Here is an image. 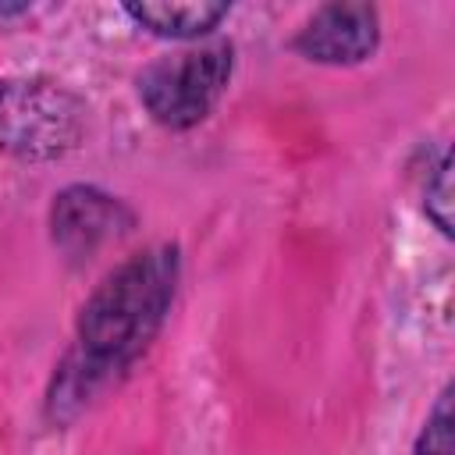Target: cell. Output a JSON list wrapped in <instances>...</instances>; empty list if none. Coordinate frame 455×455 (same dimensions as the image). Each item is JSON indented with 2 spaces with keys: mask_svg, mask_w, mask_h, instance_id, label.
<instances>
[{
  "mask_svg": "<svg viewBox=\"0 0 455 455\" xmlns=\"http://www.w3.org/2000/svg\"><path fill=\"white\" fill-rule=\"evenodd\" d=\"M380 46V11L373 4H323L295 32L291 50L313 64H363Z\"/></svg>",
  "mask_w": 455,
  "mask_h": 455,
  "instance_id": "5b68a950",
  "label": "cell"
},
{
  "mask_svg": "<svg viewBox=\"0 0 455 455\" xmlns=\"http://www.w3.org/2000/svg\"><path fill=\"white\" fill-rule=\"evenodd\" d=\"M412 455H451V391L444 387L412 444Z\"/></svg>",
  "mask_w": 455,
  "mask_h": 455,
  "instance_id": "52a82bcc",
  "label": "cell"
},
{
  "mask_svg": "<svg viewBox=\"0 0 455 455\" xmlns=\"http://www.w3.org/2000/svg\"><path fill=\"white\" fill-rule=\"evenodd\" d=\"M85 107L50 78L0 82V153L18 160H57L82 142Z\"/></svg>",
  "mask_w": 455,
  "mask_h": 455,
  "instance_id": "3957f363",
  "label": "cell"
},
{
  "mask_svg": "<svg viewBox=\"0 0 455 455\" xmlns=\"http://www.w3.org/2000/svg\"><path fill=\"white\" fill-rule=\"evenodd\" d=\"M235 71V46L217 39L174 50L139 75V100L149 117L171 132L196 128L228 92Z\"/></svg>",
  "mask_w": 455,
  "mask_h": 455,
  "instance_id": "7a4b0ae2",
  "label": "cell"
},
{
  "mask_svg": "<svg viewBox=\"0 0 455 455\" xmlns=\"http://www.w3.org/2000/svg\"><path fill=\"white\" fill-rule=\"evenodd\" d=\"M228 4H124V14L164 39H199L228 18Z\"/></svg>",
  "mask_w": 455,
  "mask_h": 455,
  "instance_id": "8992f818",
  "label": "cell"
},
{
  "mask_svg": "<svg viewBox=\"0 0 455 455\" xmlns=\"http://www.w3.org/2000/svg\"><path fill=\"white\" fill-rule=\"evenodd\" d=\"M132 224L135 213L96 185H68L50 206V238L71 259L92 256L100 245L132 231Z\"/></svg>",
  "mask_w": 455,
  "mask_h": 455,
  "instance_id": "277c9868",
  "label": "cell"
},
{
  "mask_svg": "<svg viewBox=\"0 0 455 455\" xmlns=\"http://www.w3.org/2000/svg\"><path fill=\"white\" fill-rule=\"evenodd\" d=\"M451 196H455L451 192V156L444 153L441 164L434 167L427 188H423V210L441 228V235H451V203H455Z\"/></svg>",
  "mask_w": 455,
  "mask_h": 455,
  "instance_id": "ba28073f",
  "label": "cell"
},
{
  "mask_svg": "<svg viewBox=\"0 0 455 455\" xmlns=\"http://www.w3.org/2000/svg\"><path fill=\"white\" fill-rule=\"evenodd\" d=\"M28 7L25 4H0V18H14V14H25Z\"/></svg>",
  "mask_w": 455,
  "mask_h": 455,
  "instance_id": "9c48e42d",
  "label": "cell"
},
{
  "mask_svg": "<svg viewBox=\"0 0 455 455\" xmlns=\"http://www.w3.org/2000/svg\"><path fill=\"white\" fill-rule=\"evenodd\" d=\"M181 277L178 245H153L114 267L85 299L75 327V352L50 387V416L71 419L114 373L128 370L160 334Z\"/></svg>",
  "mask_w": 455,
  "mask_h": 455,
  "instance_id": "6da1fadb",
  "label": "cell"
}]
</instances>
